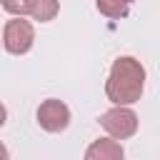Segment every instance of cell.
I'll use <instances>...</instances> for the list:
<instances>
[{
    "instance_id": "1",
    "label": "cell",
    "mask_w": 160,
    "mask_h": 160,
    "mask_svg": "<svg viewBox=\"0 0 160 160\" xmlns=\"http://www.w3.org/2000/svg\"><path fill=\"white\" fill-rule=\"evenodd\" d=\"M145 90V68L132 55H120L112 60L108 80H105V95L112 105H135L142 98Z\"/></svg>"
},
{
    "instance_id": "2",
    "label": "cell",
    "mask_w": 160,
    "mask_h": 160,
    "mask_svg": "<svg viewBox=\"0 0 160 160\" xmlns=\"http://www.w3.org/2000/svg\"><path fill=\"white\" fill-rule=\"evenodd\" d=\"M100 128L115 138V140H128L138 132L140 128V120H138V112L130 108V105H112L110 110H105L100 118H98Z\"/></svg>"
},
{
    "instance_id": "3",
    "label": "cell",
    "mask_w": 160,
    "mask_h": 160,
    "mask_svg": "<svg viewBox=\"0 0 160 160\" xmlns=\"http://www.w3.org/2000/svg\"><path fill=\"white\" fill-rule=\"evenodd\" d=\"M35 45V28L25 15H12L2 25V48L10 55H25Z\"/></svg>"
},
{
    "instance_id": "4",
    "label": "cell",
    "mask_w": 160,
    "mask_h": 160,
    "mask_svg": "<svg viewBox=\"0 0 160 160\" xmlns=\"http://www.w3.org/2000/svg\"><path fill=\"white\" fill-rule=\"evenodd\" d=\"M70 118H72L70 115V108L62 100H58V98L42 100L38 105V110H35V120H38V125L45 132H62V130H68Z\"/></svg>"
},
{
    "instance_id": "5",
    "label": "cell",
    "mask_w": 160,
    "mask_h": 160,
    "mask_svg": "<svg viewBox=\"0 0 160 160\" xmlns=\"http://www.w3.org/2000/svg\"><path fill=\"white\" fill-rule=\"evenodd\" d=\"M122 155H125V150H122L120 140H115L110 135L92 140L85 150V160H122Z\"/></svg>"
},
{
    "instance_id": "6",
    "label": "cell",
    "mask_w": 160,
    "mask_h": 160,
    "mask_svg": "<svg viewBox=\"0 0 160 160\" xmlns=\"http://www.w3.org/2000/svg\"><path fill=\"white\" fill-rule=\"evenodd\" d=\"M58 12H60V0H32L28 18L38 22H50L58 18Z\"/></svg>"
},
{
    "instance_id": "7",
    "label": "cell",
    "mask_w": 160,
    "mask_h": 160,
    "mask_svg": "<svg viewBox=\"0 0 160 160\" xmlns=\"http://www.w3.org/2000/svg\"><path fill=\"white\" fill-rule=\"evenodd\" d=\"M132 0H95V8L100 15H105L108 20H122L130 12Z\"/></svg>"
},
{
    "instance_id": "8",
    "label": "cell",
    "mask_w": 160,
    "mask_h": 160,
    "mask_svg": "<svg viewBox=\"0 0 160 160\" xmlns=\"http://www.w3.org/2000/svg\"><path fill=\"white\" fill-rule=\"evenodd\" d=\"M0 5H2V10L10 12V15H25V18H28L32 0H0Z\"/></svg>"
},
{
    "instance_id": "9",
    "label": "cell",
    "mask_w": 160,
    "mask_h": 160,
    "mask_svg": "<svg viewBox=\"0 0 160 160\" xmlns=\"http://www.w3.org/2000/svg\"><path fill=\"white\" fill-rule=\"evenodd\" d=\"M5 120H8V108H5L2 102H0V128L5 125Z\"/></svg>"
},
{
    "instance_id": "10",
    "label": "cell",
    "mask_w": 160,
    "mask_h": 160,
    "mask_svg": "<svg viewBox=\"0 0 160 160\" xmlns=\"http://www.w3.org/2000/svg\"><path fill=\"white\" fill-rule=\"evenodd\" d=\"M8 158H10V152H8V148L0 142V160H8Z\"/></svg>"
},
{
    "instance_id": "11",
    "label": "cell",
    "mask_w": 160,
    "mask_h": 160,
    "mask_svg": "<svg viewBox=\"0 0 160 160\" xmlns=\"http://www.w3.org/2000/svg\"><path fill=\"white\" fill-rule=\"evenodd\" d=\"M0 45H2V30H0Z\"/></svg>"
}]
</instances>
